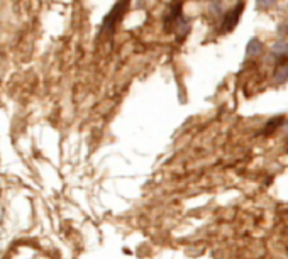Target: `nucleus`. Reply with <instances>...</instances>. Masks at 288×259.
<instances>
[{
    "label": "nucleus",
    "mask_w": 288,
    "mask_h": 259,
    "mask_svg": "<svg viewBox=\"0 0 288 259\" xmlns=\"http://www.w3.org/2000/svg\"><path fill=\"white\" fill-rule=\"evenodd\" d=\"M181 24H183V20H181V3L180 2H173L170 7V12L166 14V17H164V29L170 32L171 27H180Z\"/></svg>",
    "instance_id": "obj_2"
},
{
    "label": "nucleus",
    "mask_w": 288,
    "mask_h": 259,
    "mask_svg": "<svg viewBox=\"0 0 288 259\" xmlns=\"http://www.w3.org/2000/svg\"><path fill=\"white\" fill-rule=\"evenodd\" d=\"M263 53V43L259 39H251L246 46V56L255 58Z\"/></svg>",
    "instance_id": "obj_4"
},
{
    "label": "nucleus",
    "mask_w": 288,
    "mask_h": 259,
    "mask_svg": "<svg viewBox=\"0 0 288 259\" xmlns=\"http://www.w3.org/2000/svg\"><path fill=\"white\" fill-rule=\"evenodd\" d=\"M129 2H131V0H119V2L112 7V10L107 14V17H105L104 22H102L100 36H104V34H111L112 31H114V27L117 26V22L122 19V16H124L126 10H128Z\"/></svg>",
    "instance_id": "obj_1"
},
{
    "label": "nucleus",
    "mask_w": 288,
    "mask_h": 259,
    "mask_svg": "<svg viewBox=\"0 0 288 259\" xmlns=\"http://www.w3.org/2000/svg\"><path fill=\"white\" fill-rule=\"evenodd\" d=\"M273 54H288V41H280L272 48Z\"/></svg>",
    "instance_id": "obj_6"
},
{
    "label": "nucleus",
    "mask_w": 288,
    "mask_h": 259,
    "mask_svg": "<svg viewBox=\"0 0 288 259\" xmlns=\"http://www.w3.org/2000/svg\"><path fill=\"white\" fill-rule=\"evenodd\" d=\"M242 9H244V3L242 2H239L238 5L234 7L232 10H229L227 14H225V17H224V26H222V31H231V29H234L236 27V24L239 22V17H241V14H242Z\"/></svg>",
    "instance_id": "obj_3"
},
{
    "label": "nucleus",
    "mask_w": 288,
    "mask_h": 259,
    "mask_svg": "<svg viewBox=\"0 0 288 259\" xmlns=\"http://www.w3.org/2000/svg\"><path fill=\"white\" fill-rule=\"evenodd\" d=\"M287 78H288V66H280L278 70L275 71V75H273V81H275L276 85L287 81Z\"/></svg>",
    "instance_id": "obj_5"
},
{
    "label": "nucleus",
    "mask_w": 288,
    "mask_h": 259,
    "mask_svg": "<svg viewBox=\"0 0 288 259\" xmlns=\"http://www.w3.org/2000/svg\"><path fill=\"white\" fill-rule=\"evenodd\" d=\"M273 3H275V0H256L258 9H270Z\"/></svg>",
    "instance_id": "obj_7"
}]
</instances>
